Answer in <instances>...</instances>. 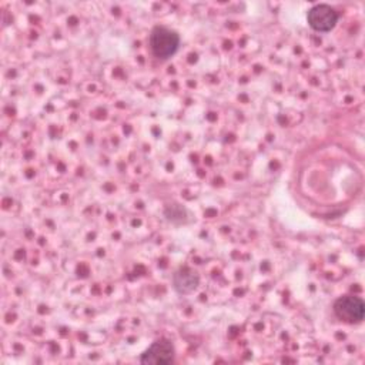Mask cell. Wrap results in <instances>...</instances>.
<instances>
[{"mask_svg": "<svg viewBox=\"0 0 365 365\" xmlns=\"http://www.w3.org/2000/svg\"><path fill=\"white\" fill-rule=\"evenodd\" d=\"M148 44L151 53L157 58L167 60L177 53L180 47V36L165 26H155L150 33Z\"/></svg>", "mask_w": 365, "mask_h": 365, "instance_id": "6da1fadb", "label": "cell"}, {"mask_svg": "<svg viewBox=\"0 0 365 365\" xmlns=\"http://www.w3.org/2000/svg\"><path fill=\"white\" fill-rule=\"evenodd\" d=\"M332 309L338 319H341L345 324L354 325L362 322L365 314V304L361 297L344 295L335 299Z\"/></svg>", "mask_w": 365, "mask_h": 365, "instance_id": "7a4b0ae2", "label": "cell"}, {"mask_svg": "<svg viewBox=\"0 0 365 365\" xmlns=\"http://www.w3.org/2000/svg\"><path fill=\"white\" fill-rule=\"evenodd\" d=\"M175 358V349L170 339L160 338L154 341L141 355L140 362L145 365H160V364H171Z\"/></svg>", "mask_w": 365, "mask_h": 365, "instance_id": "3957f363", "label": "cell"}, {"mask_svg": "<svg viewBox=\"0 0 365 365\" xmlns=\"http://www.w3.org/2000/svg\"><path fill=\"white\" fill-rule=\"evenodd\" d=\"M307 19L308 24L314 30L327 33L335 27L338 21V13L329 4H317L309 9Z\"/></svg>", "mask_w": 365, "mask_h": 365, "instance_id": "277c9868", "label": "cell"}, {"mask_svg": "<svg viewBox=\"0 0 365 365\" xmlns=\"http://www.w3.org/2000/svg\"><path fill=\"white\" fill-rule=\"evenodd\" d=\"M198 284H200L198 272L188 267L178 268L173 275V285L178 294H184V295L191 294L197 289Z\"/></svg>", "mask_w": 365, "mask_h": 365, "instance_id": "5b68a950", "label": "cell"}, {"mask_svg": "<svg viewBox=\"0 0 365 365\" xmlns=\"http://www.w3.org/2000/svg\"><path fill=\"white\" fill-rule=\"evenodd\" d=\"M164 214L173 222H185L187 210L182 205H180V204H170L164 210Z\"/></svg>", "mask_w": 365, "mask_h": 365, "instance_id": "8992f818", "label": "cell"}]
</instances>
